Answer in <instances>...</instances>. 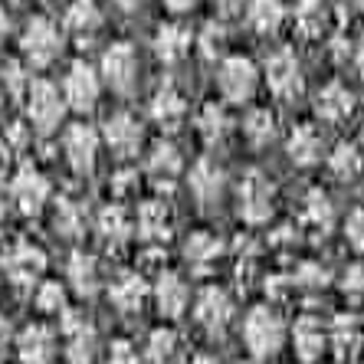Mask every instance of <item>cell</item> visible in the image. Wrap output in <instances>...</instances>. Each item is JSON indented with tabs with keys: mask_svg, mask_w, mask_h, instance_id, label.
<instances>
[{
	"mask_svg": "<svg viewBox=\"0 0 364 364\" xmlns=\"http://www.w3.org/2000/svg\"><path fill=\"white\" fill-rule=\"evenodd\" d=\"M23 115H26V128L33 135H56L63 128V119H66V102L60 95V85L50 82V79H33L26 85L23 92Z\"/></svg>",
	"mask_w": 364,
	"mask_h": 364,
	"instance_id": "6da1fadb",
	"label": "cell"
},
{
	"mask_svg": "<svg viewBox=\"0 0 364 364\" xmlns=\"http://www.w3.org/2000/svg\"><path fill=\"white\" fill-rule=\"evenodd\" d=\"M243 345L250 351L253 361H266V358H276L282 351L289 338V328L282 322V315L272 309V305H253L243 318Z\"/></svg>",
	"mask_w": 364,
	"mask_h": 364,
	"instance_id": "7a4b0ae2",
	"label": "cell"
},
{
	"mask_svg": "<svg viewBox=\"0 0 364 364\" xmlns=\"http://www.w3.org/2000/svg\"><path fill=\"white\" fill-rule=\"evenodd\" d=\"M66 50V36L50 17H33L20 33V63L30 73L33 69H50Z\"/></svg>",
	"mask_w": 364,
	"mask_h": 364,
	"instance_id": "3957f363",
	"label": "cell"
},
{
	"mask_svg": "<svg viewBox=\"0 0 364 364\" xmlns=\"http://www.w3.org/2000/svg\"><path fill=\"white\" fill-rule=\"evenodd\" d=\"M259 66L250 56H223L217 66V92L227 105H250L259 92Z\"/></svg>",
	"mask_w": 364,
	"mask_h": 364,
	"instance_id": "277c9868",
	"label": "cell"
},
{
	"mask_svg": "<svg viewBox=\"0 0 364 364\" xmlns=\"http://www.w3.org/2000/svg\"><path fill=\"white\" fill-rule=\"evenodd\" d=\"M259 76H263L266 89L279 102H296V99H302V92H305L302 63H299V56L289 50V46H279V50H272L269 56H266Z\"/></svg>",
	"mask_w": 364,
	"mask_h": 364,
	"instance_id": "5b68a950",
	"label": "cell"
},
{
	"mask_svg": "<svg viewBox=\"0 0 364 364\" xmlns=\"http://www.w3.org/2000/svg\"><path fill=\"white\" fill-rule=\"evenodd\" d=\"M138 73H141V60H138V50L132 43L119 40L102 53L99 79H102V85H109L112 92L132 95L138 89Z\"/></svg>",
	"mask_w": 364,
	"mask_h": 364,
	"instance_id": "8992f818",
	"label": "cell"
},
{
	"mask_svg": "<svg viewBox=\"0 0 364 364\" xmlns=\"http://www.w3.org/2000/svg\"><path fill=\"white\" fill-rule=\"evenodd\" d=\"M102 79H99V69L92 63L85 60H76L69 63L66 76H63V85H60V95L66 102V109L79 112V115H89V112L99 105L102 99Z\"/></svg>",
	"mask_w": 364,
	"mask_h": 364,
	"instance_id": "52a82bcc",
	"label": "cell"
},
{
	"mask_svg": "<svg viewBox=\"0 0 364 364\" xmlns=\"http://www.w3.org/2000/svg\"><path fill=\"white\" fill-rule=\"evenodd\" d=\"M272 210H276V187H272V181L266 178L263 171L243 174V181H240V187H237V213L240 217H243L250 227H259V223H266L272 217Z\"/></svg>",
	"mask_w": 364,
	"mask_h": 364,
	"instance_id": "ba28073f",
	"label": "cell"
},
{
	"mask_svg": "<svg viewBox=\"0 0 364 364\" xmlns=\"http://www.w3.org/2000/svg\"><path fill=\"white\" fill-rule=\"evenodd\" d=\"M7 200L17 207L23 217H36L46 210V203L53 200V184L43 178L33 164H20L10 178L7 187Z\"/></svg>",
	"mask_w": 364,
	"mask_h": 364,
	"instance_id": "9c48e42d",
	"label": "cell"
},
{
	"mask_svg": "<svg viewBox=\"0 0 364 364\" xmlns=\"http://www.w3.org/2000/svg\"><path fill=\"white\" fill-rule=\"evenodd\" d=\"M63 328V355L69 364H92L99 358V331L95 325L85 318V312H66L60 315Z\"/></svg>",
	"mask_w": 364,
	"mask_h": 364,
	"instance_id": "30bf717a",
	"label": "cell"
},
{
	"mask_svg": "<svg viewBox=\"0 0 364 364\" xmlns=\"http://www.w3.org/2000/svg\"><path fill=\"white\" fill-rule=\"evenodd\" d=\"M99 151H102V138L92 125L85 122H73L63 132V158H66L69 171L79 178H89L99 164Z\"/></svg>",
	"mask_w": 364,
	"mask_h": 364,
	"instance_id": "8fae6325",
	"label": "cell"
},
{
	"mask_svg": "<svg viewBox=\"0 0 364 364\" xmlns=\"http://www.w3.org/2000/svg\"><path fill=\"white\" fill-rule=\"evenodd\" d=\"M4 276H7L10 286H20V289H33L40 282L43 269H46V253H43L36 243L30 240H14V243L4 250Z\"/></svg>",
	"mask_w": 364,
	"mask_h": 364,
	"instance_id": "7c38bea8",
	"label": "cell"
},
{
	"mask_svg": "<svg viewBox=\"0 0 364 364\" xmlns=\"http://www.w3.org/2000/svg\"><path fill=\"white\" fill-rule=\"evenodd\" d=\"M99 138L115 158L128 161V158H138V151H141L144 125L138 115H132V112H112L109 119H105V125H102Z\"/></svg>",
	"mask_w": 364,
	"mask_h": 364,
	"instance_id": "4fadbf2b",
	"label": "cell"
},
{
	"mask_svg": "<svg viewBox=\"0 0 364 364\" xmlns=\"http://www.w3.org/2000/svg\"><path fill=\"white\" fill-rule=\"evenodd\" d=\"M233 315H237V305L223 286H203L194 296V322L213 338L230 328Z\"/></svg>",
	"mask_w": 364,
	"mask_h": 364,
	"instance_id": "5bb4252c",
	"label": "cell"
},
{
	"mask_svg": "<svg viewBox=\"0 0 364 364\" xmlns=\"http://www.w3.org/2000/svg\"><path fill=\"white\" fill-rule=\"evenodd\" d=\"M151 302H154V309H158L161 318L178 322L181 315L187 312V305H191V286H187V279L181 272L161 269L158 279H154V286H151Z\"/></svg>",
	"mask_w": 364,
	"mask_h": 364,
	"instance_id": "9a60e30c",
	"label": "cell"
},
{
	"mask_svg": "<svg viewBox=\"0 0 364 364\" xmlns=\"http://www.w3.org/2000/svg\"><path fill=\"white\" fill-rule=\"evenodd\" d=\"M286 151H289V161L299 164V168H315L328 154V141H325L322 128L315 122H299L286 138Z\"/></svg>",
	"mask_w": 364,
	"mask_h": 364,
	"instance_id": "2e32d148",
	"label": "cell"
},
{
	"mask_svg": "<svg viewBox=\"0 0 364 364\" xmlns=\"http://www.w3.org/2000/svg\"><path fill=\"white\" fill-rule=\"evenodd\" d=\"M60 338L50 325H26L17 335V361L20 364H56Z\"/></svg>",
	"mask_w": 364,
	"mask_h": 364,
	"instance_id": "e0dca14e",
	"label": "cell"
},
{
	"mask_svg": "<svg viewBox=\"0 0 364 364\" xmlns=\"http://www.w3.org/2000/svg\"><path fill=\"white\" fill-rule=\"evenodd\" d=\"M355 92L348 89L345 82H338V79H331V82H325L318 92H315V115L325 122V125H345L351 115H355Z\"/></svg>",
	"mask_w": 364,
	"mask_h": 364,
	"instance_id": "ac0fdd59",
	"label": "cell"
},
{
	"mask_svg": "<svg viewBox=\"0 0 364 364\" xmlns=\"http://www.w3.org/2000/svg\"><path fill=\"white\" fill-rule=\"evenodd\" d=\"M187 187H191V194L197 197V203H203V207H213V203L223 197V191H227V174H223V168L213 158H197L194 168L187 171Z\"/></svg>",
	"mask_w": 364,
	"mask_h": 364,
	"instance_id": "d6986e66",
	"label": "cell"
},
{
	"mask_svg": "<svg viewBox=\"0 0 364 364\" xmlns=\"http://www.w3.org/2000/svg\"><path fill=\"white\" fill-rule=\"evenodd\" d=\"M289 338H292V351H296L299 361L315 364L325 355V348H328V325H322L315 315H302V318L292 325Z\"/></svg>",
	"mask_w": 364,
	"mask_h": 364,
	"instance_id": "ffe728a7",
	"label": "cell"
},
{
	"mask_svg": "<svg viewBox=\"0 0 364 364\" xmlns=\"http://www.w3.org/2000/svg\"><path fill=\"white\" fill-rule=\"evenodd\" d=\"M151 46H154V56H158V60L168 63V66H174V63L187 60V53L194 50V33H191V26L187 23L171 20V23L158 26Z\"/></svg>",
	"mask_w": 364,
	"mask_h": 364,
	"instance_id": "44dd1931",
	"label": "cell"
},
{
	"mask_svg": "<svg viewBox=\"0 0 364 364\" xmlns=\"http://www.w3.org/2000/svg\"><path fill=\"white\" fill-rule=\"evenodd\" d=\"M63 30L79 43L95 40V33L102 30V7L95 0H69L63 14Z\"/></svg>",
	"mask_w": 364,
	"mask_h": 364,
	"instance_id": "7402d4cb",
	"label": "cell"
},
{
	"mask_svg": "<svg viewBox=\"0 0 364 364\" xmlns=\"http://www.w3.org/2000/svg\"><path fill=\"white\" fill-rule=\"evenodd\" d=\"M187 358H191L187 341L174 328L161 325L148 335V345H144V361L148 364H187Z\"/></svg>",
	"mask_w": 364,
	"mask_h": 364,
	"instance_id": "603a6c76",
	"label": "cell"
},
{
	"mask_svg": "<svg viewBox=\"0 0 364 364\" xmlns=\"http://www.w3.org/2000/svg\"><path fill=\"white\" fill-rule=\"evenodd\" d=\"M148 115H151L154 125L178 128L181 122L187 119V99H184V92H181L178 85L164 82L161 89L151 95V102H148Z\"/></svg>",
	"mask_w": 364,
	"mask_h": 364,
	"instance_id": "cb8c5ba5",
	"label": "cell"
},
{
	"mask_svg": "<svg viewBox=\"0 0 364 364\" xmlns=\"http://www.w3.org/2000/svg\"><path fill=\"white\" fill-rule=\"evenodd\" d=\"M148 299H151V286H148L138 272H122L119 279L109 286V302L125 315L141 312Z\"/></svg>",
	"mask_w": 364,
	"mask_h": 364,
	"instance_id": "d4e9b609",
	"label": "cell"
},
{
	"mask_svg": "<svg viewBox=\"0 0 364 364\" xmlns=\"http://www.w3.org/2000/svg\"><path fill=\"white\" fill-rule=\"evenodd\" d=\"M144 171H148V178L158 181V184H171L174 178L184 174V154L178 151V144L171 141H158L151 144V151L144 158Z\"/></svg>",
	"mask_w": 364,
	"mask_h": 364,
	"instance_id": "484cf974",
	"label": "cell"
},
{
	"mask_svg": "<svg viewBox=\"0 0 364 364\" xmlns=\"http://www.w3.org/2000/svg\"><path fill=\"white\" fill-rule=\"evenodd\" d=\"M66 282H69V289H73L76 296H92L95 289L102 286L99 259H95L92 253L76 250V253L69 256V263H66Z\"/></svg>",
	"mask_w": 364,
	"mask_h": 364,
	"instance_id": "4316f807",
	"label": "cell"
},
{
	"mask_svg": "<svg viewBox=\"0 0 364 364\" xmlns=\"http://www.w3.org/2000/svg\"><path fill=\"white\" fill-rule=\"evenodd\" d=\"M135 230L144 243H164L171 237V210L161 200H144L138 207Z\"/></svg>",
	"mask_w": 364,
	"mask_h": 364,
	"instance_id": "83f0119b",
	"label": "cell"
},
{
	"mask_svg": "<svg viewBox=\"0 0 364 364\" xmlns=\"http://www.w3.org/2000/svg\"><path fill=\"white\" fill-rule=\"evenodd\" d=\"M220 256H223V243L213 233H207V230H200V233H191L184 243V259L187 266L194 272H210L217 269V263H220Z\"/></svg>",
	"mask_w": 364,
	"mask_h": 364,
	"instance_id": "f1b7e54d",
	"label": "cell"
},
{
	"mask_svg": "<svg viewBox=\"0 0 364 364\" xmlns=\"http://www.w3.org/2000/svg\"><path fill=\"white\" fill-rule=\"evenodd\" d=\"M194 128L203 144H210V148L220 144L223 138L230 135V128H233V122H230V115H227V105H223V102H203L194 115Z\"/></svg>",
	"mask_w": 364,
	"mask_h": 364,
	"instance_id": "f546056e",
	"label": "cell"
},
{
	"mask_svg": "<svg viewBox=\"0 0 364 364\" xmlns=\"http://www.w3.org/2000/svg\"><path fill=\"white\" fill-rule=\"evenodd\" d=\"M331 23L328 0H299L296 7V30L305 40H322Z\"/></svg>",
	"mask_w": 364,
	"mask_h": 364,
	"instance_id": "4dcf8cb0",
	"label": "cell"
},
{
	"mask_svg": "<svg viewBox=\"0 0 364 364\" xmlns=\"http://www.w3.org/2000/svg\"><path fill=\"white\" fill-rule=\"evenodd\" d=\"M243 138L253 148H269L276 138H279V122H276V112L256 105V109L246 112L243 119Z\"/></svg>",
	"mask_w": 364,
	"mask_h": 364,
	"instance_id": "1f68e13d",
	"label": "cell"
},
{
	"mask_svg": "<svg viewBox=\"0 0 364 364\" xmlns=\"http://www.w3.org/2000/svg\"><path fill=\"white\" fill-rule=\"evenodd\" d=\"M286 20V7H282V0H250L246 4V23L250 30L259 36H269L276 33Z\"/></svg>",
	"mask_w": 364,
	"mask_h": 364,
	"instance_id": "d6a6232c",
	"label": "cell"
},
{
	"mask_svg": "<svg viewBox=\"0 0 364 364\" xmlns=\"http://www.w3.org/2000/svg\"><path fill=\"white\" fill-rule=\"evenodd\" d=\"M325 164H328V171L338 181H358V174L364 171V154L358 144L338 141L328 154H325Z\"/></svg>",
	"mask_w": 364,
	"mask_h": 364,
	"instance_id": "836d02e7",
	"label": "cell"
},
{
	"mask_svg": "<svg viewBox=\"0 0 364 364\" xmlns=\"http://www.w3.org/2000/svg\"><path fill=\"white\" fill-rule=\"evenodd\" d=\"M33 305L40 315H56L60 318L63 312L69 309V289L66 282L60 279H40L36 282V292H33Z\"/></svg>",
	"mask_w": 364,
	"mask_h": 364,
	"instance_id": "e575fe53",
	"label": "cell"
},
{
	"mask_svg": "<svg viewBox=\"0 0 364 364\" xmlns=\"http://www.w3.org/2000/svg\"><path fill=\"white\" fill-rule=\"evenodd\" d=\"M328 345L335 348V355H355L358 345H361V325H358L355 315H338L335 322L328 325Z\"/></svg>",
	"mask_w": 364,
	"mask_h": 364,
	"instance_id": "d590c367",
	"label": "cell"
},
{
	"mask_svg": "<svg viewBox=\"0 0 364 364\" xmlns=\"http://www.w3.org/2000/svg\"><path fill=\"white\" fill-rule=\"evenodd\" d=\"M53 227L56 233L66 240H76L85 233V210L76 200H56V210H53Z\"/></svg>",
	"mask_w": 364,
	"mask_h": 364,
	"instance_id": "8d00e7d4",
	"label": "cell"
},
{
	"mask_svg": "<svg viewBox=\"0 0 364 364\" xmlns=\"http://www.w3.org/2000/svg\"><path fill=\"white\" fill-rule=\"evenodd\" d=\"M95 230L102 233V240H105V243H122V240H128V233L135 230V223L128 220V213L122 210L119 203H112V207H105V210L99 213Z\"/></svg>",
	"mask_w": 364,
	"mask_h": 364,
	"instance_id": "74e56055",
	"label": "cell"
},
{
	"mask_svg": "<svg viewBox=\"0 0 364 364\" xmlns=\"http://www.w3.org/2000/svg\"><path fill=\"white\" fill-rule=\"evenodd\" d=\"M305 223L315 230H328L331 223H335V207H331L328 194H322V191H309V197H305V210H302Z\"/></svg>",
	"mask_w": 364,
	"mask_h": 364,
	"instance_id": "f35d334b",
	"label": "cell"
},
{
	"mask_svg": "<svg viewBox=\"0 0 364 364\" xmlns=\"http://www.w3.org/2000/svg\"><path fill=\"white\" fill-rule=\"evenodd\" d=\"M194 46L200 50L203 60H223L227 56V30H223V23H217V20H210V23H203V30L194 36Z\"/></svg>",
	"mask_w": 364,
	"mask_h": 364,
	"instance_id": "ab89813d",
	"label": "cell"
},
{
	"mask_svg": "<svg viewBox=\"0 0 364 364\" xmlns=\"http://www.w3.org/2000/svg\"><path fill=\"white\" fill-rule=\"evenodd\" d=\"M30 82H33V73H30L20 60H10L7 66H4V73H0V92L14 95V99H23Z\"/></svg>",
	"mask_w": 364,
	"mask_h": 364,
	"instance_id": "60d3db41",
	"label": "cell"
},
{
	"mask_svg": "<svg viewBox=\"0 0 364 364\" xmlns=\"http://www.w3.org/2000/svg\"><path fill=\"white\" fill-rule=\"evenodd\" d=\"M345 240L355 253H364V207H355L345 220Z\"/></svg>",
	"mask_w": 364,
	"mask_h": 364,
	"instance_id": "b9f144b4",
	"label": "cell"
},
{
	"mask_svg": "<svg viewBox=\"0 0 364 364\" xmlns=\"http://www.w3.org/2000/svg\"><path fill=\"white\" fill-rule=\"evenodd\" d=\"M105 364H141V358H138V351L128 345V341H115Z\"/></svg>",
	"mask_w": 364,
	"mask_h": 364,
	"instance_id": "7bdbcfd3",
	"label": "cell"
},
{
	"mask_svg": "<svg viewBox=\"0 0 364 364\" xmlns=\"http://www.w3.org/2000/svg\"><path fill=\"white\" fill-rule=\"evenodd\" d=\"M345 292H351V296H364V266L358 263V266H351V269L345 272Z\"/></svg>",
	"mask_w": 364,
	"mask_h": 364,
	"instance_id": "ee69618b",
	"label": "cell"
},
{
	"mask_svg": "<svg viewBox=\"0 0 364 364\" xmlns=\"http://www.w3.org/2000/svg\"><path fill=\"white\" fill-rule=\"evenodd\" d=\"M246 4H250V0H213V7H217L220 17H240L246 10Z\"/></svg>",
	"mask_w": 364,
	"mask_h": 364,
	"instance_id": "f6af8a7d",
	"label": "cell"
},
{
	"mask_svg": "<svg viewBox=\"0 0 364 364\" xmlns=\"http://www.w3.org/2000/svg\"><path fill=\"white\" fill-rule=\"evenodd\" d=\"M135 187H138L135 171H122L119 178H115V194H128V191H135Z\"/></svg>",
	"mask_w": 364,
	"mask_h": 364,
	"instance_id": "bcb514c9",
	"label": "cell"
},
{
	"mask_svg": "<svg viewBox=\"0 0 364 364\" xmlns=\"http://www.w3.org/2000/svg\"><path fill=\"white\" fill-rule=\"evenodd\" d=\"M161 4L171 14H191V10L197 7V0H161Z\"/></svg>",
	"mask_w": 364,
	"mask_h": 364,
	"instance_id": "7dc6e473",
	"label": "cell"
},
{
	"mask_svg": "<svg viewBox=\"0 0 364 364\" xmlns=\"http://www.w3.org/2000/svg\"><path fill=\"white\" fill-rule=\"evenodd\" d=\"M351 60H355V69H358V76L364 79V36H361V40L355 43V46H351Z\"/></svg>",
	"mask_w": 364,
	"mask_h": 364,
	"instance_id": "c3c4849f",
	"label": "cell"
},
{
	"mask_svg": "<svg viewBox=\"0 0 364 364\" xmlns=\"http://www.w3.org/2000/svg\"><path fill=\"white\" fill-rule=\"evenodd\" d=\"M7 168H10V148H7V141L0 138V178L7 174Z\"/></svg>",
	"mask_w": 364,
	"mask_h": 364,
	"instance_id": "681fc988",
	"label": "cell"
},
{
	"mask_svg": "<svg viewBox=\"0 0 364 364\" xmlns=\"http://www.w3.org/2000/svg\"><path fill=\"white\" fill-rule=\"evenodd\" d=\"M187 364H220V358L200 351V355H191V358H187Z\"/></svg>",
	"mask_w": 364,
	"mask_h": 364,
	"instance_id": "f907efd6",
	"label": "cell"
},
{
	"mask_svg": "<svg viewBox=\"0 0 364 364\" xmlns=\"http://www.w3.org/2000/svg\"><path fill=\"white\" fill-rule=\"evenodd\" d=\"M7 36H10V17H7V10L0 7V46L7 43Z\"/></svg>",
	"mask_w": 364,
	"mask_h": 364,
	"instance_id": "816d5d0a",
	"label": "cell"
},
{
	"mask_svg": "<svg viewBox=\"0 0 364 364\" xmlns=\"http://www.w3.org/2000/svg\"><path fill=\"white\" fill-rule=\"evenodd\" d=\"M115 4H119V7L125 10V14H138V10H141L144 4H148V0H115Z\"/></svg>",
	"mask_w": 364,
	"mask_h": 364,
	"instance_id": "f5cc1de1",
	"label": "cell"
},
{
	"mask_svg": "<svg viewBox=\"0 0 364 364\" xmlns=\"http://www.w3.org/2000/svg\"><path fill=\"white\" fill-rule=\"evenodd\" d=\"M4 213H7V194H0V220H4Z\"/></svg>",
	"mask_w": 364,
	"mask_h": 364,
	"instance_id": "db71d44e",
	"label": "cell"
},
{
	"mask_svg": "<svg viewBox=\"0 0 364 364\" xmlns=\"http://www.w3.org/2000/svg\"><path fill=\"white\" fill-rule=\"evenodd\" d=\"M358 141L364 144V115H361V122H358Z\"/></svg>",
	"mask_w": 364,
	"mask_h": 364,
	"instance_id": "11a10c76",
	"label": "cell"
},
{
	"mask_svg": "<svg viewBox=\"0 0 364 364\" xmlns=\"http://www.w3.org/2000/svg\"><path fill=\"white\" fill-rule=\"evenodd\" d=\"M351 4H355V7H361V10H364V0H351Z\"/></svg>",
	"mask_w": 364,
	"mask_h": 364,
	"instance_id": "9f6ffc18",
	"label": "cell"
},
{
	"mask_svg": "<svg viewBox=\"0 0 364 364\" xmlns=\"http://www.w3.org/2000/svg\"><path fill=\"white\" fill-rule=\"evenodd\" d=\"M237 364H256V361H237Z\"/></svg>",
	"mask_w": 364,
	"mask_h": 364,
	"instance_id": "6f0895ef",
	"label": "cell"
},
{
	"mask_svg": "<svg viewBox=\"0 0 364 364\" xmlns=\"http://www.w3.org/2000/svg\"><path fill=\"white\" fill-rule=\"evenodd\" d=\"M0 95H4V92H0Z\"/></svg>",
	"mask_w": 364,
	"mask_h": 364,
	"instance_id": "680465c9",
	"label": "cell"
}]
</instances>
